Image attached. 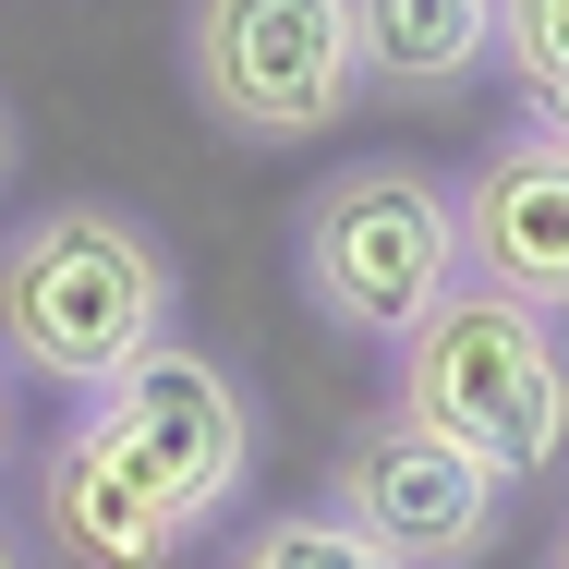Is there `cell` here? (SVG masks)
Instances as JSON below:
<instances>
[{"instance_id": "1", "label": "cell", "mask_w": 569, "mask_h": 569, "mask_svg": "<svg viewBox=\"0 0 569 569\" xmlns=\"http://www.w3.org/2000/svg\"><path fill=\"white\" fill-rule=\"evenodd\" d=\"M170 254L121 207H37L0 242V363L49 388H110L121 363L170 340Z\"/></svg>"}, {"instance_id": "6", "label": "cell", "mask_w": 569, "mask_h": 569, "mask_svg": "<svg viewBox=\"0 0 569 569\" xmlns=\"http://www.w3.org/2000/svg\"><path fill=\"white\" fill-rule=\"evenodd\" d=\"M351 533H376L400 569H472L497 546V521H509V485L485 472V460H460L449 437H425L412 412H363L340 437V472H328Z\"/></svg>"}, {"instance_id": "8", "label": "cell", "mask_w": 569, "mask_h": 569, "mask_svg": "<svg viewBox=\"0 0 569 569\" xmlns=\"http://www.w3.org/2000/svg\"><path fill=\"white\" fill-rule=\"evenodd\" d=\"M37 521H49L61 569H170L182 546H194V533L170 521V497L110 449V425H98V412L37 460Z\"/></svg>"}, {"instance_id": "2", "label": "cell", "mask_w": 569, "mask_h": 569, "mask_svg": "<svg viewBox=\"0 0 569 569\" xmlns=\"http://www.w3.org/2000/svg\"><path fill=\"white\" fill-rule=\"evenodd\" d=\"M388 412H412L425 437L485 460L497 485L558 472V449H569V340H558V316L460 279L449 303L400 340V400Z\"/></svg>"}, {"instance_id": "13", "label": "cell", "mask_w": 569, "mask_h": 569, "mask_svg": "<svg viewBox=\"0 0 569 569\" xmlns=\"http://www.w3.org/2000/svg\"><path fill=\"white\" fill-rule=\"evenodd\" d=\"M0 460H12V363H0Z\"/></svg>"}, {"instance_id": "15", "label": "cell", "mask_w": 569, "mask_h": 569, "mask_svg": "<svg viewBox=\"0 0 569 569\" xmlns=\"http://www.w3.org/2000/svg\"><path fill=\"white\" fill-rule=\"evenodd\" d=\"M0 569H24V558H12V533H0Z\"/></svg>"}, {"instance_id": "3", "label": "cell", "mask_w": 569, "mask_h": 569, "mask_svg": "<svg viewBox=\"0 0 569 569\" xmlns=\"http://www.w3.org/2000/svg\"><path fill=\"white\" fill-rule=\"evenodd\" d=\"M291 267L316 291V316L351 340H412L460 291V194L425 158H351L291 207Z\"/></svg>"}, {"instance_id": "12", "label": "cell", "mask_w": 569, "mask_h": 569, "mask_svg": "<svg viewBox=\"0 0 569 569\" xmlns=\"http://www.w3.org/2000/svg\"><path fill=\"white\" fill-rule=\"evenodd\" d=\"M533 121H546V133H558V146H569V98H533Z\"/></svg>"}, {"instance_id": "11", "label": "cell", "mask_w": 569, "mask_h": 569, "mask_svg": "<svg viewBox=\"0 0 569 569\" xmlns=\"http://www.w3.org/2000/svg\"><path fill=\"white\" fill-rule=\"evenodd\" d=\"M497 61L521 98H569V0H497Z\"/></svg>"}, {"instance_id": "7", "label": "cell", "mask_w": 569, "mask_h": 569, "mask_svg": "<svg viewBox=\"0 0 569 569\" xmlns=\"http://www.w3.org/2000/svg\"><path fill=\"white\" fill-rule=\"evenodd\" d=\"M449 194H460V279H485L533 316H569V146L558 133L546 121L497 133Z\"/></svg>"}, {"instance_id": "10", "label": "cell", "mask_w": 569, "mask_h": 569, "mask_svg": "<svg viewBox=\"0 0 569 569\" xmlns=\"http://www.w3.org/2000/svg\"><path fill=\"white\" fill-rule=\"evenodd\" d=\"M230 569H400V558L376 533H351L340 509H279V521H254L230 546Z\"/></svg>"}, {"instance_id": "5", "label": "cell", "mask_w": 569, "mask_h": 569, "mask_svg": "<svg viewBox=\"0 0 569 569\" xmlns=\"http://www.w3.org/2000/svg\"><path fill=\"white\" fill-rule=\"evenodd\" d=\"M86 412H98V425H110V449L170 497V521H182V533H207L230 497H242V472H254V400H242V376H230L219 351L158 340L146 363H121Z\"/></svg>"}, {"instance_id": "4", "label": "cell", "mask_w": 569, "mask_h": 569, "mask_svg": "<svg viewBox=\"0 0 569 569\" xmlns=\"http://www.w3.org/2000/svg\"><path fill=\"white\" fill-rule=\"evenodd\" d=\"M182 73L219 133L303 146L363 110V37L351 0H194L182 12Z\"/></svg>"}, {"instance_id": "9", "label": "cell", "mask_w": 569, "mask_h": 569, "mask_svg": "<svg viewBox=\"0 0 569 569\" xmlns=\"http://www.w3.org/2000/svg\"><path fill=\"white\" fill-rule=\"evenodd\" d=\"M363 98H449L497 61V0H351Z\"/></svg>"}, {"instance_id": "16", "label": "cell", "mask_w": 569, "mask_h": 569, "mask_svg": "<svg viewBox=\"0 0 569 569\" xmlns=\"http://www.w3.org/2000/svg\"><path fill=\"white\" fill-rule=\"evenodd\" d=\"M558 569H569V533H558Z\"/></svg>"}, {"instance_id": "14", "label": "cell", "mask_w": 569, "mask_h": 569, "mask_svg": "<svg viewBox=\"0 0 569 569\" xmlns=\"http://www.w3.org/2000/svg\"><path fill=\"white\" fill-rule=\"evenodd\" d=\"M12 158H24V133H12V110H0V182H12Z\"/></svg>"}]
</instances>
